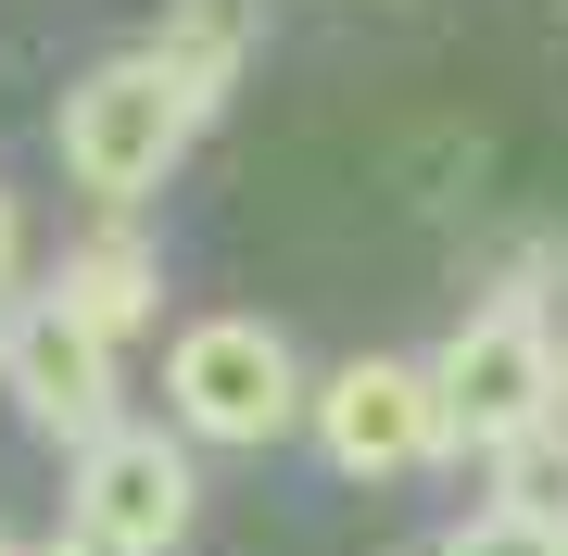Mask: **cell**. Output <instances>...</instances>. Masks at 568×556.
Returning a JSON list of instances; mask_svg holds the SVG:
<instances>
[{"instance_id":"6da1fadb","label":"cell","mask_w":568,"mask_h":556,"mask_svg":"<svg viewBox=\"0 0 568 556\" xmlns=\"http://www.w3.org/2000/svg\"><path fill=\"white\" fill-rule=\"evenodd\" d=\"M190 127H203V102H190L152 51H114V63H89V77L63 89L51 140H63V178H77L102 215H126V203H152V190L178 178Z\"/></svg>"},{"instance_id":"7a4b0ae2","label":"cell","mask_w":568,"mask_h":556,"mask_svg":"<svg viewBox=\"0 0 568 556\" xmlns=\"http://www.w3.org/2000/svg\"><path fill=\"white\" fill-rule=\"evenodd\" d=\"M429 417H443V455H493V443H518L530 417H556V330H544L530 291H493V304L429 354Z\"/></svg>"},{"instance_id":"3957f363","label":"cell","mask_w":568,"mask_h":556,"mask_svg":"<svg viewBox=\"0 0 568 556\" xmlns=\"http://www.w3.org/2000/svg\"><path fill=\"white\" fill-rule=\"evenodd\" d=\"M164 417H178V443L253 455V443H278L304 417V367H291V342L265 316H190L164 342Z\"/></svg>"},{"instance_id":"277c9868","label":"cell","mask_w":568,"mask_h":556,"mask_svg":"<svg viewBox=\"0 0 568 556\" xmlns=\"http://www.w3.org/2000/svg\"><path fill=\"white\" fill-rule=\"evenodd\" d=\"M190 506H203V481H190V443L178 431L114 417L102 443H77V481H63V518H77V532H102L126 556H178L190 544Z\"/></svg>"},{"instance_id":"5b68a950","label":"cell","mask_w":568,"mask_h":556,"mask_svg":"<svg viewBox=\"0 0 568 556\" xmlns=\"http://www.w3.org/2000/svg\"><path fill=\"white\" fill-rule=\"evenodd\" d=\"M316 455L342 481H405L443 455V417H429V367L417 354H354V367L316 380Z\"/></svg>"},{"instance_id":"8992f818","label":"cell","mask_w":568,"mask_h":556,"mask_svg":"<svg viewBox=\"0 0 568 556\" xmlns=\"http://www.w3.org/2000/svg\"><path fill=\"white\" fill-rule=\"evenodd\" d=\"M0 380H13V417H26V431H51L63 455L102 443L114 417H126V405H114V342L77 330L51 291H39V304H13V330H0Z\"/></svg>"},{"instance_id":"52a82bcc","label":"cell","mask_w":568,"mask_h":556,"mask_svg":"<svg viewBox=\"0 0 568 556\" xmlns=\"http://www.w3.org/2000/svg\"><path fill=\"white\" fill-rule=\"evenodd\" d=\"M51 304L77 316V330H102V342L126 354V342L152 330V304H164V253H152V241H140V228H126V215H102V228H89L77 253H63Z\"/></svg>"},{"instance_id":"ba28073f","label":"cell","mask_w":568,"mask_h":556,"mask_svg":"<svg viewBox=\"0 0 568 556\" xmlns=\"http://www.w3.org/2000/svg\"><path fill=\"white\" fill-rule=\"evenodd\" d=\"M140 51H152L164 77H178L190 102L215 114L227 89H241V63H253V0H164V26H152Z\"/></svg>"},{"instance_id":"9c48e42d","label":"cell","mask_w":568,"mask_h":556,"mask_svg":"<svg viewBox=\"0 0 568 556\" xmlns=\"http://www.w3.org/2000/svg\"><path fill=\"white\" fill-rule=\"evenodd\" d=\"M480 468H493V518H518V532L568 544V417H530V431L493 443Z\"/></svg>"},{"instance_id":"30bf717a","label":"cell","mask_w":568,"mask_h":556,"mask_svg":"<svg viewBox=\"0 0 568 556\" xmlns=\"http://www.w3.org/2000/svg\"><path fill=\"white\" fill-rule=\"evenodd\" d=\"M443 556H568V544H544V532H518V518H455V532H443Z\"/></svg>"},{"instance_id":"8fae6325","label":"cell","mask_w":568,"mask_h":556,"mask_svg":"<svg viewBox=\"0 0 568 556\" xmlns=\"http://www.w3.org/2000/svg\"><path fill=\"white\" fill-rule=\"evenodd\" d=\"M13 266H26V203L0 190V291H13Z\"/></svg>"},{"instance_id":"7c38bea8","label":"cell","mask_w":568,"mask_h":556,"mask_svg":"<svg viewBox=\"0 0 568 556\" xmlns=\"http://www.w3.org/2000/svg\"><path fill=\"white\" fill-rule=\"evenodd\" d=\"M39 556H126V544H102V532H51Z\"/></svg>"},{"instance_id":"4fadbf2b","label":"cell","mask_w":568,"mask_h":556,"mask_svg":"<svg viewBox=\"0 0 568 556\" xmlns=\"http://www.w3.org/2000/svg\"><path fill=\"white\" fill-rule=\"evenodd\" d=\"M556 417H568V342H556Z\"/></svg>"},{"instance_id":"5bb4252c","label":"cell","mask_w":568,"mask_h":556,"mask_svg":"<svg viewBox=\"0 0 568 556\" xmlns=\"http://www.w3.org/2000/svg\"><path fill=\"white\" fill-rule=\"evenodd\" d=\"M0 556H13V532H0Z\"/></svg>"}]
</instances>
